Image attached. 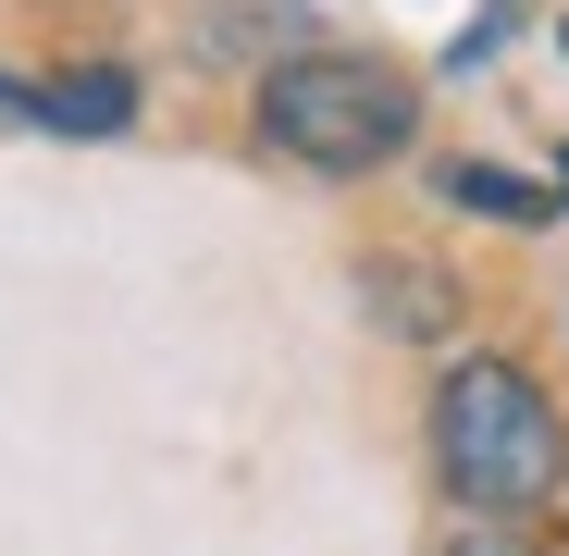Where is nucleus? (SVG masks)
Returning a JSON list of instances; mask_svg holds the SVG:
<instances>
[{"label":"nucleus","instance_id":"nucleus-4","mask_svg":"<svg viewBox=\"0 0 569 556\" xmlns=\"http://www.w3.org/2000/svg\"><path fill=\"white\" fill-rule=\"evenodd\" d=\"M433 199L470 211V223H545L557 185H532V173H508V161H433Z\"/></svg>","mask_w":569,"mask_h":556},{"label":"nucleus","instance_id":"nucleus-3","mask_svg":"<svg viewBox=\"0 0 569 556\" xmlns=\"http://www.w3.org/2000/svg\"><path fill=\"white\" fill-rule=\"evenodd\" d=\"M26 124H50V137H124L137 124V74L124 62H62V74L26 87Z\"/></svg>","mask_w":569,"mask_h":556},{"label":"nucleus","instance_id":"nucleus-2","mask_svg":"<svg viewBox=\"0 0 569 556\" xmlns=\"http://www.w3.org/2000/svg\"><path fill=\"white\" fill-rule=\"evenodd\" d=\"M260 149L322 173V185H359V173L421 149V87L371 50H284L260 74Z\"/></svg>","mask_w":569,"mask_h":556},{"label":"nucleus","instance_id":"nucleus-5","mask_svg":"<svg viewBox=\"0 0 569 556\" xmlns=\"http://www.w3.org/2000/svg\"><path fill=\"white\" fill-rule=\"evenodd\" d=\"M359 285H371V322H397V334H446L458 322V285L433 260H359Z\"/></svg>","mask_w":569,"mask_h":556},{"label":"nucleus","instance_id":"nucleus-8","mask_svg":"<svg viewBox=\"0 0 569 556\" xmlns=\"http://www.w3.org/2000/svg\"><path fill=\"white\" fill-rule=\"evenodd\" d=\"M557 50H569V26H557Z\"/></svg>","mask_w":569,"mask_h":556},{"label":"nucleus","instance_id":"nucleus-6","mask_svg":"<svg viewBox=\"0 0 569 556\" xmlns=\"http://www.w3.org/2000/svg\"><path fill=\"white\" fill-rule=\"evenodd\" d=\"M433 556H532V532H520V519H470V507H458V519L433 532Z\"/></svg>","mask_w":569,"mask_h":556},{"label":"nucleus","instance_id":"nucleus-7","mask_svg":"<svg viewBox=\"0 0 569 556\" xmlns=\"http://www.w3.org/2000/svg\"><path fill=\"white\" fill-rule=\"evenodd\" d=\"M557 211H569V161H557Z\"/></svg>","mask_w":569,"mask_h":556},{"label":"nucleus","instance_id":"nucleus-1","mask_svg":"<svg viewBox=\"0 0 569 556\" xmlns=\"http://www.w3.org/2000/svg\"><path fill=\"white\" fill-rule=\"evenodd\" d=\"M433 483L470 519H545L569 495V421L520 358L470 346L433 371Z\"/></svg>","mask_w":569,"mask_h":556}]
</instances>
